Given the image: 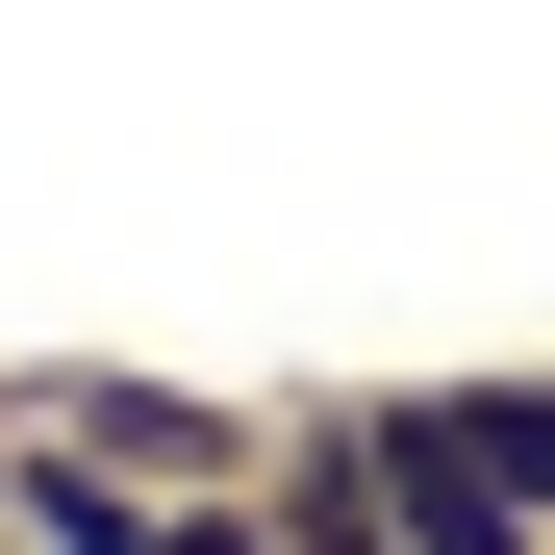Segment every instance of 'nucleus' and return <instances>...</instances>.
Listing matches in <instances>:
<instances>
[{
  "mask_svg": "<svg viewBox=\"0 0 555 555\" xmlns=\"http://www.w3.org/2000/svg\"><path fill=\"white\" fill-rule=\"evenodd\" d=\"M353 429H379V505H404V555H555V505L480 454V404H454V379H379Z\"/></svg>",
  "mask_w": 555,
  "mask_h": 555,
  "instance_id": "1",
  "label": "nucleus"
},
{
  "mask_svg": "<svg viewBox=\"0 0 555 555\" xmlns=\"http://www.w3.org/2000/svg\"><path fill=\"white\" fill-rule=\"evenodd\" d=\"M253 505H278V555H404V505H379V429H353V404H328V429H278V480H253Z\"/></svg>",
  "mask_w": 555,
  "mask_h": 555,
  "instance_id": "2",
  "label": "nucleus"
},
{
  "mask_svg": "<svg viewBox=\"0 0 555 555\" xmlns=\"http://www.w3.org/2000/svg\"><path fill=\"white\" fill-rule=\"evenodd\" d=\"M127 555H278V505H253V480H177V505H152Z\"/></svg>",
  "mask_w": 555,
  "mask_h": 555,
  "instance_id": "3",
  "label": "nucleus"
}]
</instances>
